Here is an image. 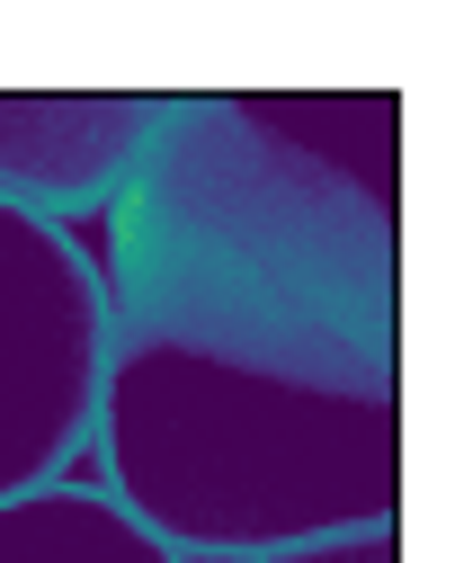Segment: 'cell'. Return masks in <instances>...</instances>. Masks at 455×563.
Here are the masks:
<instances>
[{
	"label": "cell",
	"instance_id": "1",
	"mask_svg": "<svg viewBox=\"0 0 455 563\" xmlns=\"http://www.w3.org/2000/svg\"><path fill=\"white\" fill-rule=\"evenodd\" d=\"M108 501L179 563L402 528V90H197L108 206Z\"/></svg>",
	"mask_w": 455,
	"mask_h": 563
},
{
	"label": "cell",
	"instance_id": "4",
	"mask_svg": "<svg viewBox=\"0 0 455 563\" xmlns=\"http://www.w3.org/2000/svg\"><path fill=\"white\" fill-rule=\"evenodd\" d=\"M0 563H179L152 545L99 483H45L0 501Z\"/></svg>",
	"mask_w": 455,
	"mask_h": 563
},
{
	"label": "cell",
	"instance_id": "5",
	"mask_svg": "<svg viewBox=\"0 0 455 563\" xmlns=\"http://www.w3.org/2000/svg\"><path fill=\"white\" fill-rule=\"evenodd\" d=\"M251 563H402V528H366V537H322V545H286Z\"/></svg>",
	"mask_w": 455,
	"mask_h": 563
},
{
	"label": "cell",
	"instance_id": "2",
	"mask_svg": "<svg viewBox=\"0 0 455 563\" xmlns=\"http://www.w3.org/2000/svg\"><path fill=\"white\" fill-rule=\"evenodd\" d=\"M108 305L63 224L0 206V501L63 483L99 420Z\"/></svg>",
	"mask_w": 455,
	"mask_h": 563
},
{
	"label": "cell",
	"instance_id": "3",
	"mask_svg": "<svg viewBox=\"0 0 455 563\" xmlns=\"http://www.w3.org/2000/svg\"><path fill=\"white\" fill-rule=\"evenodd\" d=\"M170 117V90H0V206L36 224L108 216Z\"/></svg>",
	"mask_w": 455,
	"mask_h": 563
}]
</instances>
